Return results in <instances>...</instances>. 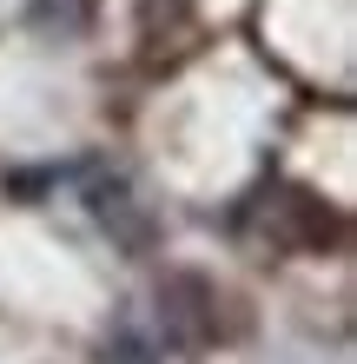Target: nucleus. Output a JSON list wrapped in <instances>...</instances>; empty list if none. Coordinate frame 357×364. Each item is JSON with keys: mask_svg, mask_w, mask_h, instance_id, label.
<instances>
[{"mask_svg": "<svg viewBox=\"0 0 357 364\" xmlns=\"http://www.w3.org/2000/svg\"><path fill=\"white\" fill-rule=\"evenodd\" d=\"M73 186H79V199H87V212H93V225L106 232V239L119 245V252H133V259H145V252L159 245V225H153V205L133 192V179L119 173V166H106V159H87L73 173Z\"/></svg>", "mask_w": 357, "mask_h": 364, "instance_id": "obj_1", "label": "nucleus"}, {"mask_svg": "<svg viewBox=\"0 0 357 364\" xmlns=\"http://www.w3.org/2000/svg\"><path fill=\"white\" fill-rule=\"evenodd\" d=\"M113 364H153V345H139V338L119 325V338H113Z\"/></svg>", "mask_w": 357, "mask_h": 364, "instance_id": "obj_5", "label": "nucleus"}, {"mask_svg": "<svg viewBox=\"0 0 357 364\" xmlns=\"http://www.w3.org/2000/svg\"><path fill=\"white\" fill-rule=\"evenodd\" d=\"M285 205H265V232L271 245H324L331 232H338V219L311 199V192H278Z\"/></svg>", "mask_w": 357, "mask_h": 364, "instance_id": "obj_3", "label": "nucleus"}, {"mask_svg": "<svg viewBox=\"0 0 357 364\" xmlns=\"http://www.w3.org/2000/svg\"><path fill=\"white\" fill-rule=\"evenodd\" d=\"M165 345H179V351H192L212 338V291L199 285V278H165Z\"/></svg>", "mask_w": 357, "mask_h": 364, "instance_id": "obj_2", "label": "nucleus"}, {"mask_svg": "<svg viewBox=\"0 0 357 364\" xmlns=\"http://www.w3.org/2000/svg\"><path fill=\"white\" fill-rule=\"evenodd\" d=\"M93 20V0H33V27L47 33H79Z\"/></svg>", "mask_w": 357, "mask_h": 364, "instance_id": "obj_4", "label": "nucleus"}]
</instances>
